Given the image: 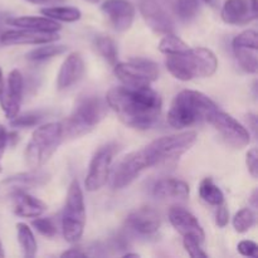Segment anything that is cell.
I'll return each mask as SVG.
<instances>
[{
	"mask_svg": "<svg viewBox=\"0 0 258 258\" xmlns=\"http://www.w3.org/2000/svg\"><path fill=\"white\" fill-rule=\"evenodd\" d=\"M106 102L121 122L138 130L153 127L159 120L163 107L160 95L150 86H117L108 91Z\"/></svg>",
	"mask_w": 258,
	"mask_h": 258,
	"instance_id": "cell-1",
	"label": "cell"
},
{
	"mask_svg": "<svg viewBox=\"0 0 258 258\" xmlns=\"http://www.w3.org/2000/svg\"><path fill=\"white\" fill-rule=\"evenodd\" d=\"M218 110L213 100L199 91L184 90L174 97L168 112V123L174 128L190 127L196 123L208 121Z\"/></svg>",
	"mask_w": 258,
	"mask_h": 258,
	"instance_id": "cell-2",
	"label": "cell"
},
{
	"mask_svg": "<svg viewBox=\"0 0 258 258\" xmlns=\"http://www.w3.org/2000/svg\"><path fill=\"white\" fill-rule=\"evenodd\" d=\"M165 66L176 80L191 81L213 76L218 68V59L208 48H189L180 54L166 55Z\"/></svg>",
	"mask_w": 258,
	"mask_h": 258,
	"instance_id": "cell-3",
	"label": "cell"
},
{
	"mask_svg": "<svg viewBox=\"0 0 258 258\" xmlns=\"http://www.w3.org/2000/svg\"><path fill=\"white\" fill-rule=\"evenodd\" d=\"M108 111L106 100L98 96H83L76 102L75 108L62 125L63 139H76L91 133Z\"/></svg>",
	"mask_w": 258,
	"mask_h": 258,
	"instance_id": "cell-4",
	"label": "cell"
},
{
	"mask_svg": "<svg viewBox=\"0 0 258 258\" xmlns=\"http://www.w3.org/2000/svg\"><path fill=\"white\" fill-rule=\"evenodd\" d=\"M63 141L60 122L40 125L33 131L25 149V160L32 169H40L57 151Z\"/></svg>",
	"mask_w": 258,
	"mask_h": 258,
	"instance_id": "cell-5",
	"label": "cell"
},
{
	"mask_svg": "<svg viewBox=\"0 0 258 258\" xmlns=\"http://www.w3.org/2000/svg\"><path fill=\"white\" fill-rule=\"evenodd\" d=\"M197 139L198 135L196 131H186L156 139L143 149L149 161V166L153 168L156 165L175 163L181 155L190 150L191 146L197 143Z\"/></svg>",
	"mask_w": 258,
	"mask_h": 258,
	"instance_id": "cell-6",
	"label": "cell"
},
{
	"mask_svg": "<svg viewBox=\"0 0 258 258\" xmlns=\"http://www.w3.org/2000/svg\"><path fill=\"white\" fill-rule=\"evenodd\" d=\"M86 227V207L80 183L73 180L66 199L62 213V233L68 243H77L83 236Z\"/></svg>",
	"mask_w": 258,
	"mask_h": 258,
	"instance_id": "cell-7",
	"label": "cell"
},
{
	"mask_svg": "<svg viewBox=\"0 0 258 258\" xmlns=\"http://www.w3.org/2000/svg\"><path fill=\"white\" fill-rule=\"evenodd\" d=\"M115 76L125 86L144 87L150 86L159 77L158 64L148 58H131L127 62L116 63L113 66Z\"/></svg>",
	"mask_w": 258,
	"mask_h": 258,
	"instance_id": "cell-8",
	"label": "cell"
},
{
	"mask_svg": "<svg viewBox=\"0 0 258 258\" xmlns=\"http://www.w3.org/2000/svg\"><path fill=\"white\" fill-rule=\"evenodd\" d=\"M50 180L49 173L40 169H33L25 173H18L0 181V203L12 201L18 194L40 188Z\"/></svg>",
	"mask_w": 258,
	"mask_h": 258,
	"instance_id": "cell-9",
	"label": "cell"
},
{
	"mask_svg": "<svg viewBox=\"0 0 258 258\" xmlns=\"http://www.w3.org/2000/svg\"><path fill=\"white\" fill-rule=\"evenodd\" d=\"M116 151H117V146L115 144H107L96 151L90 163L85 180V186L88 191L100 190L107 183L110 178L111 164H112Z\"/></svg>",
	"mask_w": 258,
	"mask_h": 258,
	"instance_id": "cell-10",
	"label": "cell"
},
{
	"mask_svg": "<svg viewBox=\"0 0 258 258\" xmlns=\"http://www.w3.org/2000/svg\"><path fill=\"white\" fill-rule=\"evenodd\" d=\"M149 161L144 150L134 151L123 156L115 165L111 175V186L113 189H123L130 185L145 169H149Z\"/></svg>",
	"mask_w": 258,
	"mask_h": 258,
	"instance_id": "cell-11",
	"label": "cell"
},
{
	"mask_svg": "<svg viewBox=\"0 0 258 258\" xmlns=\"http://www.w3.org/2000/svg\"><path fill=\"white\" fill-rule=\"evenodd\" d=\"M209 123L218 131L224 141L234 149H243L251 141V134L241 122L223 111L217 110L209 117Z\"/></svg>",
	"mask_w": 258,
	"mask_h": 258,
	"instance_id": "cell-12",
	"label": "cell"
},
{
	"mask_svg": "<svg viewBox=\"0 0 258 258\" xmlns=\"http://www.w3.org/2000/svg\"><path fill=\"white\" fill-rule=\"evenodd\" d=\"M24 91V78L20 71L13 70L8 75L7 83H4L0 92V106L5 117L12 120L19 113Z\"/></svg>",
	"mask_w": 258,
	"mask_h": 258,
	"instance_id": "cell-13",
	"label": "cell"
},
{
	"mask_svg": "<svg viewBox=\"0 0 258 258\" xmlns=\"http://www.w3.org/2000/svg\"><path fill=\"white\" fill-rule=\"evenodd\" d=\"M125 226L128 231L139 236H154L160 229V214L151 207H140L128 213Z\"/></svg>",
	"mask_w": 258,
	"mask_h": 258,
	"instance_id": "cell-14",
	"label": "cell"
},
{
	"mask_svg": "<svg viewBox=\"0 0 258 258\" xmlns=\"http://www.w3.org/2000/svg\"><path fill=\"white\" fill-rule=\"evenodd\" d=\"M139 9L151 30L160 34L174 32L173 19L159 0H139Z\"/></svg>",
	"mask_w": 258,
	"mask_h": 258,
	"instance_id": "cell-15",
	"label": "cell"
},
{
	"mask_svg": "<svg viewBox=\"0 0 258 258\" xmlns=\"http://www.w3.org/2000/svg\"><path fill=\"white\" fill-rule=\"evenodd\" d=\"M257 15V0H227L221 13L223 22L231 25H246Z\"/></svg>",
	"mask_w": 258,
	"mask_h": 258,
	"instance_id": "cell-16",
	"label": "cell"
},
{
	"mask_svg": "<svg viewBox=\"0 0 258 258\" xmlns=\"http://www.w3.org/2000/svg\"><path fill=\"white\" fill-rule=\"evenodd\" d=\"M101 9L117 32L130 29L135 19V7L127 0H106Z\"/></svg>",
	"mask_w": 258,
	"mask_h": 258,
	"instance_id": "cell-17",
	"label": "cell"
},
{
	"mask_svg": "<svg viewBox=\"0 0 258 258\" xmlns=\"http://www.w3.org/2000/svg\"><path fill=\"white\" fill-rule=\"evenodd\" d=\"M59 39L57 33L37 32L30 29L7 30L0 35V43L3 45H22V44H44Z\"/></svg>",
	"mask_w": 258,
	"mask_h": 258,
	"instance_id": "cell-18",
	"label": "cell"
},
{
	"mask_svg": "<svg viewBox=\"0 0 258 258\" xmlns=\"http://www.w3.org/2000/svg\"><path fill=\"white\" fill-rule=\"evenodd\" d=\"M169 221H170L171 226L175 228V231L183 237L194 236L201 239L202 242H204L206 239V233H204L198 219L186 209L181 208V207H173L169 211Z\"/></svg>",
	"mask_w": 258,
	"mask_h": 258,
	"instance_id": "cell-19",
	"label": "cell"
},
{
	"mask_svg": "<svg viewBox=\"0 0 258 258\" xmlns=\"http://www.w3.org/2000/svg\"><path fill=\"white\" fill-rule=\"evenodd\" d=\"M85 73V60L78 52H72L63 60L57 76L58 90H67L75 86Z\"/></svg>",
	"mask_w": 258,
	"mask_h": 258,
	"instance_id": "cell-20",
	"label": "cell"
},
{
	"mask_svg": "<svg viewBox=\"0 0 258 258\" xmlns=\"http://www.w3.org/2000/svg\"><path fill=\"white\" fill-rule=\"evenodd\" d=\"M189 193V185L180 179L164 178L153 186V196L158 199H186Z\"/></svg>",
	"mask_w": 258,
	"mask_h": 258,
	"instance_id": "cell-21",
	"label": "cell"
},
{
	"mask_svg": "<svg viewBox=\"0 0 258 258\" xmlns=\"http://www.w3.org/2000/svg\"><path fill=\"white\" fill-rule=\"evenodd\" d=\"M12 201L14 202V213L23 218H37L47 211V206L44 202L34 198L33 196L28 194V191L18 194Z\"/></svg>",
	"mask_w": 258,
	"mask_h": 258,
	"instance_id": "cell-22",
	"label": "cell"
},
{
	"mask_svg": "<svg viewBox=\"0 0 258 258\" xmlns=\"http://www.w3.org/2000/svg\"><path fill=\"white\" fill-rule=\"evenodd\" d=\"M8 24L22 29L37 30V32L57 33L60 29L59 23L47 17H18L7 20Z\"/></svg>",
	"mask_w": 258,
	"mask_h": 258,
	"instance_id": "cell-23",
	"label": "cell"
},
{
	"mask_svg": "<svg viewBox=\"0 0 258 258\" xmlns=\"http://www.w3.org/2000/svg\"><path fill=\"white\" fill-rule=\"evenodd\" d=\"M67 49L68 47L64 44H54V42L44 43V44H40V47L27 53L25 58L32 62H44L50 58L63 54L64 52H67Z\"/></svg>",
	"mask_w": 258,
	"mask_h": 258,
	"instance_id": "cell-24",
	"label": "cell"
},
{
	"mask_svg": "<svg viewBox=\"0 0 258 258\" xmlns=\"http://www.w3.org/2000/svg\"><path fill=\"white\" fill-rule=\"evenodd\" d=\"M93 47L97 50L98 54L111 66H115L117 63V45L115 40L108 35H97L93 39Z\"/></svg>",
	"mask_w": 258,
	"mask_h": 258,
	"instance_id": "cell-25",
	"label": "cell"
},
{
	"mask_svg": "<svg viewBox=\"0 0 258 258\" xmlns=\"http://www.w3.org/2000/svg\"><path fill=\"white\" fill-rule=\"evenodd\" d=\"M199 197L209 206H221L224 203V194L212 178H204L199 184Z\"/></svg>",
	"mask_w": 258,
	"mask_h": 258,
	"instance_id": "cell-26",
	"label": "cell"
},
{
	"mask_svg": "<svg viewBox=\"0 0 258 258\" xmlns=\"http://www.w3.org/2000/svg\"><path fill=\"white\" fill-rule=\"evenodd\" d=\"M257 49L254 47H233L234 57L239 67L247 73H257L258 58Z\"/></svg>",
	"mask_w": 258,
	"mask_h": 258,
	"instance_id": "cell-27",
	"label": "cell"
},
{
	"mask_svg": "<svg viewBox=\"0 0 258 258\" xmlns=\"http://www.w3.org/2000/svg\"><path fill=\"white\" fill-rule=\"evenodd\" d=\"M44 17L49 19L55 20V22H66V23H75L81 19L82 13L73 7H49L43 8L40 10Z\"/></svg>",
	"mask_w": 258,
	"mask_h": 258,
	"instance_id": "cell-28",
	"label": "cell"
},
{
	"mask_svg": "<svg viewBox=\"0 0 258 258\" xmlns=\"http://www.w3.org/2000/svg\"><path fill=\"white\" fill-rule=\"evenodd\" d=\"M17 234H18V242L20 244L23 254L27 258H32L37 253V241L33 234L32 229L27 226L25 223H18L17 224Z\"/></svg>",
	"mask_w": 258,
	"mask_h": 258,
	"instance_id": "cell-29",
	"label": "cell"
},
{
	"mask_svg": "<svg viewBox=\"0 0 258 258\" xmlns=\"http://www.w3.org/2000/svg\"><path fill=\"white\" fill-rule=\"evenodd\" d=\"M202 0H176L173 5V12L183 22H190L198 15Z\"/></svg>",
	"mask_w": 258,
	"mask_h": 258,
	"instance_id": "cell-30",
	"label": "cell"
},
{
	"mask_svg": "<svg viewBox=\"0 0 258 258\" xmlns=\"http://www.w3.org/2000/svg\"><path fill=\"white\" fill-rule=\"evenodd\" d=\"M188 49L189 45L183 39L174 35L173 33L165 34V37L159 43V50L165 55L180 54V53L186 52Z\"/></svg>",
	"mask_w": 258,
	"mask_h": 258,
	"instance_id": "cell-31",
	"label": "cell"
},
{
	"mask_svg": "<svg viewBox=\"0 0 258 258\" xmlns=\"http://www.w3.org/2000/svg\"><path fill=\"white\" fill-rule=\"evenodd\" d=\"M256 223V216L249 208H243L237 212L233 218V227L238 233H246Z\"/></svg>",
	"mask_w": 258,
	"mask_h": 258,
	"instance_id": "cell-32",
	"label": "cell"
},
{
	"mask_svg": "<svg viewBox=\"0 0 258 258\" xmlns=\"http://www.w3.org/2000/svg\"><path fill=\"white\" fill-rule=\"evenodd\" d=\"M45 113L40 112V111H33V112H27L23 113V115H19L18 113L15 117H13L10 120V125L13 127H33V126H37L40 121L44 118Z\"/></svg>",
	"mask_w": 258,
	"mask_h": 258,
	"instance_id": "cell-33",
	"label": "cell"
},
{
	"mask_svg": "<svg viewBox=\"0 0 258 258\" xmlns=\"http://www.w3.org/2000/svg\"><path fill=\"white\" fill-rule=\"evenodd\" d=\"M32 224L42 236L47 237V238H53V237L57 236V224L52 218H39V217H37V219H34Z\"/></svg>",
	"mask_w": 258,
	"mask_h": 258,
	"instance_id": "cell-34",
	"label": "cell"
},
{
	"mask_svg": "<svg viewBox=\"0 0 258 258\" xmlns=\"http://www.w3.org/2000/svg\"><path fill=\"white\" fill-rule=\"evenodd\" d=\"M202 243L203 242L201 239H198L194 236H184L183 238V244L185 251L188 252V254L191 258H207L208 254L203 251L202 248Z\"/></svg>",
	"mask_w": 258,
	"mask_h": 258,
	"instance_id": "cell-35",
	"label": "cell"
},
{
	"mask_svg": "<svg viewBox=\"0 0 258 258\" xmlns=\"http://www.w3.org/2000/svg\"><path fill=\"white\" fill-rule=\"evenodd\" d=\"M258 35L257 32L253 29L244 30L239 33L237 37H234L232 47H254L258 48Z\"/></svg>",
	"mask_w": 258,
	"mask_h": 258,
	"instance_id": "cell-36",
	"label": "cell"
},
{
	"mask_svg": "<svg viewBox=\"0 0 258 258\" xmlns=\"http://www.w3.org/2000/svg\"><path fill=\"white\" fill-rule=\"evenodd\" d=\"M107 246L108 253H121V252L126 251L130 247V242L128 238L122 233H117L113 237H111L107 242H105Z\"/></svg>",
	"mask_w": 258,
	"mask_h": 258,
	"instance_id": "cell-37",
	"label": "cell"
},
{
	"mask_svg": "<svg viewBox=\"0 0 258 258\" xmlns=\"http://www.w3.org/2000/svg\"><path fill=\"white\" fill-rule=\"evenodd\" d=\"M239 253L244 257H253L256 258L258 256V246L256 242L249 241V239H244L241 241L237 246Z\"/></svg>",
	"mask_w": 258,
	"mask_h": 258,
	"instance_id": "cell-38",
	"label": "cell"
},
{
	"mask_svg": "<svg viewBox=\"0 0 258 258\" xmlns=\"http://www.w3.org/2000/svg\"><path fill=\"white\" fill-rule=\"evenodd\" d=\"M246 165L249 174L252 175V178L256 179L258 176V151L256 148H252L251 150H248V153H247Z\"/></svg>",
	"mask_w": 258,
	"mask_h": 258,
	"instance_id": "cell-39",
	"label": "cell"
},
{
	"mask_svg": "<svg viewBox=\"0 0 258 258\" xmlns=\"http://www.w3.org/2000/svg\"><path fill=\"white\" fill-rule=\"evenodd\" d=\"M229 222V211L227 208V206L224 203H222L221 206H218L216 213V224L219 228H224V227L228 224Z\"/></svg>",
	"mask_w": 258,
	"mask_h": 258,
	"instance_id": "cell-40",
	"label": "cell"
},
{
	"mask_svg": "<svg viewBox=\"0 0 258 258\" xmlns=\"http://www.w3.org/2000/svg\"><path fill=\"white\" fill-rule=\"evenodd\" d=\"M7 146H8V131L7 128L0 123V173H2L3 170L2 160H3V156H4L5 150H7Z\"/></svg>",
	"mask_w": 258,
	"mask_h": 258,
	"instance_id": "cell-41",
	"label": "cell"
},
{
	"mask_svg": "<svg viewBox=\"0 0 258 258\" xmlns=\"http://www.w3.org/2000/svg\"><path fill=\"white\" fill-rule=\"evenodd\" d=\"M246 120H247V123H248V127L251 128L252 133H253V135H256V133H257V117H256V115H253V113H248V115L246 116Z\"/></svg>",
	"mask_w": 258,
	"mask_h": 258,
	"instance_id": "cell-42",
	"label": "cell"
},
{
	"mask_svg": "<svg viewBox=\"0 0 258 258\" xmlns=\"http://www.w3.org/2000/svg\"><path fill=\"white\" fill-rule=\"evenodd\" d=\"M28 3H32V4H55V3H62L64 0H25Z\"/></svg>",
	"mask_w": 258,
	"mask_h": 258,
	"instance_id": "cell-43",
	"label": "cell"
},
{
	"mask_svg": "<svg viewBox=\"0 0 258 258\" xmlns=\"http://www.w3.org/2000/svg\"><path fill=\"white\" fill-rule=\"evenodd\" d=\"M249 204H251V206L253 207L254 209H256L258 207V191H257V189H254V190L252 191L251 198H249Z\"/></svg>",
	"mask_w": 258,
	"mask_h": 258,
	"instance_id": "cell-44",
	"label": "cell"
},
{
	"mask_svg": "<svg viewBox=\"0 0 258 258\" xmlns=\"http://www.w3.org/2000/svg\"><path fill=\"white\" fill-rule=\"evenodd\" d=\"M202 3H204V4H207L211 8L218 7V0H202Z\"/></svg>",
	"mask_w": 258,
	"mask_h": 258,
	"instance_id": "cell-45",
	"label": "cell"
},
{
	"mask_svg": "<svg viewBox=\"0 0 258 258\" xmlns=\"http://www.w3.org/2000/svg\"><path fill=\"white\" fill-rule=\"evenodd\" d=\"M3 86H4V78H3V70L0 68V92L3 90Z\"/></svg>",
	"mask_w": 258,
	"mask_h": 258,
	"instance_id": "cell-46",
	"label": "cell"
},
{
	"mask_svg": "<svg viewBox=\"0 0 258 258\" xmlns=\"http://www.w3.org/2000/svg\"><path fill=\"white\" fill-rule=\"evenodd\" d=\"M139 256H140V254H139V253H128V252H127V253H123V254H122V257H125V258H128V257H135V258H138Z\"/></svg>",
	"mask_w": 258,
	"mask_h": 258,
	"instance_id": "cell-47",
	"label": "cell"
},
{
	"mask_svg": "<svg viewBox=\"0 0 258 258\" xmlns=\"http://www.w3.org/2000/svg\"><path fill=\"white\" fill-rule=\"evenodd\" d=\"M161 2H164L166 5H169V7H170V8H173L174 3H175L176 0H161Z\"/></svg>",
	"mask_w": 258,
	"mask_h": 258,
	"instance_id": "cell-48",
	"label": "cell"
},
{
	"mask_svg": "<svg viewBox=\"0 0 258 258\" xmlns=\"http://www.w3.org/2000/svg\"><path fill=\"white\" fill-rule=\"evenodd\" d=\"M5 256L4 253V249H3V244H2V241H0V258H3Z\"/></svg>",
	"mask_w": 258,
	"mask_h": 258,
	"instance_id": "cell-49",
	"label": "cell"
},
{
	"mask_svg": "<svg viewBox=\"0 0 258 258\" xmlns=\"http://www.w3.org/2000/svg\"><path fill=\"white\" fill-rule=\"evenodd\" d=\"M85 2L91 3V4H96V3H98V2H100V0H85Z\"/></svg>",
	"mask_w": 258,
	"mask_h": 258,
	"instance_id": "cell-50",
	"label": "cell"
}]
</instances>
